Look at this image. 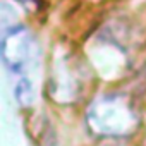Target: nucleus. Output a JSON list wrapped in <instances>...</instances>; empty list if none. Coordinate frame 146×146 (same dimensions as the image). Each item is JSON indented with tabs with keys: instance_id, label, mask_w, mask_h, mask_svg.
Wrapping results in <instances>:
<instances>
[{
	"instance_id": "obj_3",
	"label": "nucleus",
	"mask_w": 146,
	"mask_h": 146,
	"mask_svg": "<svg viewBox=\"0 0 146 146\" xmlns=\"http://www.w3.org/2000/svg\"><path fill=\"white\" fill-rule=\"evenodd\" d=\"M14 95H16V100L21 107H31L33 102H35V88H33V83L28 79V78H21L14 88Z\"/></svg>"
},
{
	"instance_id": "obj_2",
	"label": "nucleus",
	"mask_w": 146,
	"mask_h": 146,
	"mask_svg": "<svg viewBox=\"0 0 146 146\" xmlns=\"http://www.w3.org/2000/svg\"><path fill=\"white\" fill-rule=\"evenodd\" d=\"M0 53L4 65L12 74H21L29 67V64L35 62L38 48L31 33L24 26L17 24L12 28H4Z\"/></svg>"
},
{
	"instance_id": "obj_1",
	"label": "nucleus",
	"mask_w": 146,
	"mask_h": 146,
	"mask_svg": "<svg viewBox=\"0 0 146 146\" xmlns=\"http://www.w3.org/2000/svg\"><path fill=\"white\" fill-rule=\"evenodd\" d=\"M88 125L98 136L122 137L137 127V113L122 95H105L93 100L88 110Z\"/></svg>"
}]
</instances>
